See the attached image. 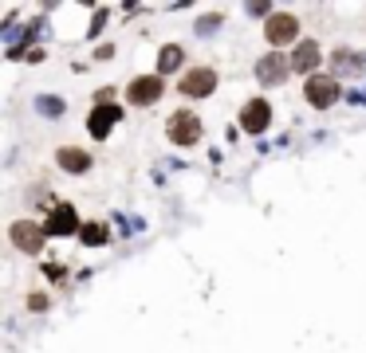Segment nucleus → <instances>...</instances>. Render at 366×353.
Here are the masks:
<instances>
[{
  "label": "nucleus",
  "instance_id": "nucleus-1",
  "mask_svg": "<svg viewBox=\"0 0 366 353\" xmlns=\"http://www.w3.org/2000/svg\"><path fill=\"white\" fill-rule=\"evenodd\" d=\"M166 138H170L173 145H181V150L197 145L201 142V118H197L193 110H173L170 122H166Z\"/></svg>",
  "mask_w": 366,
  "mask_h": 353
},
{
  "label": "nucleus",
  "instance_id": "nucleus-2",
  "mask_svg": "<svg viewBox=\"0 0 366 353\" xmlns=\"http://www.w3.org/2000/svg\"><path fill=\"white\" fill-rule=\"evenodd\" d=\"M291 55H284V51H268V55L256 59V83L260 86H284L291 75Z\"/></svg>",
  "mask_w": 366,
  "mask_h": 353
},
{
  "label": "nucleus",
  "instance_id": "nucleus-3",
  "mask_svg": "<svg viewBox=\"0 0 366 353\" xmlns=\"http://www.w3.org/2000/svg\"><path fill=\"white\" fill-rule=\"evenodd\" d=\"M339 94H343V86H339V79H335V75H311L303 83V102H307V106H316V110L335 106Z\"/></svg>",
  "mask_w": 366,
  "mask_h": 353
},
{
  "label": "nucleus",
  "instance_id": "nucleus-4",
  "mask_svg": "<svg viewBox=\"0 0 366 353\" xmlns=\"http://www.w3.org/2000/svg\"><path fill=\"white\" fill-rule=\"evenodd\" d=\"M264 40L272 43V51L296 43L299 40V20L291 16V12H272V16L264 20Z\"/></svg>",
  "mask_w": 366,
  "mask_h": 353
},
{
  "label": "nucleus",
  "instance_id": "nucleus-5",
  "mask_svg": "<svg viewBox=\"0 0 366 353\" xmlns=\"http://www.w3.org/2000/svg\"><path fill=\"white\" fill-rule=\"evenodd\" d=\"M162 94H166V83H162L158 71H154V75H138V79L127 83V102L130 106H154Z\"/></svg>",
  "mask_w": 366,
  "mask_h": 353
},
{
  "label": "nucleus",
  "instance_id": "nucleus-6",
  "mask_svg": "<svg viewBox=\"0 0 366 353\" xmlns=\"http://www.w3.org/2000/svg\"><path fill=\"white\" fill-rule=\"evenodd\" d=\"M9 240L16 252H43V244H48V232H43V224H32V220H16V224L9 228Z\"/></svg>",
  "mask_w": 366,
  "mask_h": 353
},
{
  "label": "nucleus",
  "instance_id": "nucleus-7",
  "mask_svg": "<svg viewBox=\"0 0 366 353\" xmlns=\"http://www.w3.org/2000/svg\"><path fill=\"white\" fill-rule=\"evenodd\" d=\"M178 91L185 94V99H209V94L217 91V71L213 67H189L185 75H181Z\"/></svg>",
  "mask_w": 366,
  "mask_h": 353
},
{
  "label": "nucleus",
  "instance_id": "nucleus-8",
  "mask_svg": "<svg viewBox=\"0 0 366 353\" xmlns=\"http://www.w3.org/2000/svg\"><path fill=\"white\" fill-rule=\"evenodd\" d=\"M43 232H48V235H75V232H83L79 212L71 208V204H51L48 220H43Z\"/></svg>",
  "mask_w": 366,
  "mask_h": 353
},
{
  "label": "nucleus",
  "instance_id": "nucleus-9",
  "mask_svg": "<svg viewBox=\"0 0 366 353\" xmlns=\"http://www.w3.org/2000/svg\"><path fill=\"white\" fill-rule=\"evenodd\" d=\"M268 122H272V106H268L264 99H248L244 106H240V130H244V134H264Z\"/></svg>",
  "mask_w": 366,
  "mask_h": 353
},
{
  "label": "nucleus",
  "instance_id": "nucleus-10",
  "mask_svg": "<svg viewBox=\"0 0 366 353\" xmlns=\"http://www.w3.org/2000/svg\"><path fill=\"white\" fill-rule=\"evenodd\" d=\"M114 122H122V106H95L91 114H87V134L95 138V142H102V138L114 130Z\"/></svg>",
  "mask_w": 366,
  "mask_h": 353
},
{
  "label": "nucleus",
  "instance_id": "nucleus-11",
  "mask_svg": "<svg viewBox=\"0 0 366 353\" xmlns=\"http://www.w3.org/2000/svg\"><path fill=\"white\" fill-rule=\"evenodd\" d=\"M319 63H323V51H319V43H316V40H299L296 51H291V67H296L299 75L311 79V75H319V71H316Z\"/></svg>",
  "mask_w": 366,
  "mask_h": 353
},
{
  "label": "nucleus",
  "instance_id": "nucleus-12",
  "mask_svg": "<svg viewBox=\"0 0 366 353\" xmlns=\"http://www.w3.org/2000/svg\"><path fill=\"white\" fill-rule=\"evenodd\" d=\"M55 161H60V169H63V173H75V176L91 169V153H83L79 145H63V150L55 153Z\"/></svg>",
  "mask_w": 366,
  "mask_h": 353
},
{
  "label": "nucleus",
  "instance_id": "nucleus-13",
  "mask_svg": "<svg viewBox=\"0 0 366 353\" xmlns=\"http://www.w3.org/2000/svg\"><path fill=\"white\" fill-rule=\"evenodd\" d=\"M181 63H185V51L178 43H166L158 51V75H173V71H181Z\"/></svg>",
  "mask_w": 366,
  "mask_h": 353
},
{
  "label": "nucleus",
  "instance_id": "nucleus-14",
  "mask_svg": "<svg viewBox=\"0 0 366 353\" xmlns=\"http://www.w3.org/2000/svg\"><path fill=\"white\" fill-rule=\"evenodd\" d=\"M331 67H335V75H358V55L347 47H339L331 55Z\"/></svg>",
  "mask_w": 366,
  "mask_h": 353
},
{
  "label": "nucleus",
  "instance_id": "nucleus-15",
  "mask_svg": "<svg viewBox=\"0 0 366 353\" xmlns=\"http://www.w3.org/2000/svg\"><path fill=\"white\" fill-rule=\"evenodd\" d=\"M107 235H111V232H107V224H83L79 240H83L87 247H102V244H107Z\"/></svg>",
  "mask_w": 366,
  "mask_h": 353
},
{
  "label": "nucleus",
  "instance_id": "nucleus-16",
  "mask_svg": "<svg viewBox=\"0 0 366 353\" xmlns=\"http://www.w3.org/2000/svg\"><path fill=\"white\" fill-rule=\"evenodd\" d=\"M36 110L48 114V118H60L63 110H68V102H63V99H36Z\"/></svg>",
  "mask_w": 366,
  "mask_h": 353
},
{
  "label": "nucleus",
  "instance_id": "nucleus-17",
  "mask_svg": "<svg viewBox=\"0 0 366 353\" xmlns=\"http://www.w3.org/2000/svg\"><path fill=\"white\" fill-rule=\"evenodd\" d=\"M28 310L43 314V310H48V294H28Z\"/></svg>",
  "mask_w": 366,
  "mask_h": 353
},
{
  "label": "nucleus",
  "instance_id": "nucleus-18",
  "mask_svg": "<svg viewBox=\"0 0 366 353\" xmlns=\"http://www.w3.org/2000/svg\"><path fill=\"white\" fill-rule=\"evenodd\" d=\"M217 24H221V16H205L201 24H197V32H201V35H213V32H217Z\"/></svg>",
  "mask_w": 366,
  "mask_h": 353
},
{
  "label": "nucleus",
  "instance_id": "nucleus-19",
  "mask_svg": "<svg viewBox=\"0 0 366 353\" xmlns=\"http://www.w3.org/2000/svg\"><path fill=\"white\" fill-rule=\"evenodd\" d=\"M248 16H272V9L268 4H248Z\"/></svg>",
  "mask_w": 366,
  "mask_h": 353
},
{
  "label": "nucleus",
  "instance_id": "nucleus-20",
  "mask_svg": "<svg viewBox=\"0 0 366 353\" xmlns=\"http://www.w3.org/2000/svg\"><path fill=\"white\" fill-rule=\"evenodd\" d=\"M102 20H107V12L99 9V12H95V20H91V35H99V32H102Z\"/></svg>",
  "mask_w": 366,
  "mask_h": 353
}]
</instances>
